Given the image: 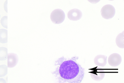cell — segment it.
<instances>
[{
	"label": "cell",
	"mask_w": 124,
	"mask_h": 83,
	"mask_svg": "<svg viewBox=\"0 0 124 83\" xmlns=\"http://www.w3.org/2000/svg\"><path fill=\"white\" fill-rule=\"evenodd\" d=\"M78 59L74 57L67 59L63 57L55 62L56 68L52 73L55 76L58 83H80L85 75V69L77 62Z\"/></svg>",
	"instance_id": "6da1fadb"
},
{
	"label": "cell",
	"mask_w": 124,
	"mask_h": 83,
	"mask_svg": "<svg viewBox=\"0 0 124 83\" xmlns=\"http://www.w3.org/2000/svg\"><path fill=\"white\" fill-rule=\"evenodd\" d=\"M51 19L52 22L55 24H59L62 23L65 18L64 12L59 9H56L51 13Z\"/></svg>",
	"instance_id": "7a4b0ae2"
},
{
	"label": "cell",
	"mask_w": 124,
	"mask_h": 83,
	"mask_svg": "<svg viewBox=\"0 0 124 83\" xmlns=\"http://www.w3.org/2000/svg\"><path fill=\"white\" fill-rule=\"evenodd\" d=\"M101 13V16L103 18L108 19L112 18L114 16L115 10L113 6L110 5H107L102 8Z\"/></svg>",
	"instance_id": "3957f363"
},
{
	"label": "cell",
	"mask_w": 124,
	"mask_h": 83,
	"mask_svg": "<svg viewBox=\"0 0 124 83\" xmlns=\"http://www.w3.org/2000/svg\"><path fill=\"white\" fill-rule=\"evenodd\" d=\"M92 78L94 80L100 81L105 77V73L104 70L101 68L97 67L92 70L90 73Z\"/></svg>",
	"instance_id": "277c9868"
},
{
	"label": "cell",
	"mask_w": 124,
	"mask_h": 83,
	"mask_svg": "<svg viewBox=\"0 0 124 83\" xmlns=\"http://www.w3.org/2000/svg\"><path fill=\"white\" fill-rule=\"evenodd\" d=\"M108 61L110 66L113 67H116L121 64L122 58L119 54L114 53L111 54L109 56Z\"/></svg>",
	"instance_id": "5b68a950"
},
{
	"label": "cell",
	"mask_w": 124,
	"mask_h": 83,
	"mask_svg": "<svg viewBox=\"0 0 124 83\" xmlns=\"http://www.w3.org/2000/svg\"><path fill=\"white\" fill-rule=\"evenodd\" d=\"M82 16V13L79 10L74 9L70 11L68 14V17L70 20L77 21L81 19Z\"/></svg>",
	"instance_id": "8992f818"
},
{
	"label": "cell",
	"mask_w": 124,
	"mask_h": 83,
	"mask_svg": "<svg viewBox=\"0 0 124 83\" xmlns=\"http://www.w3.org/2000/svg\"><path fill=\"white\" fill-rule=\"evenodd\" d=\"M8 67L12 68L15 67L19 61L18 55L14 53H10L8 55Z\"/></svg>",
	"instance_id": "52a82bcc"
},
{
	"label": "cell",
	"mask_w": 124,
	"mask_h": 83,
	"mask_svg": "<svg viewBox=\"0 0 124 83\" xmlns=\"http://www.w3.org/2000/svg\"><path fill=\"white\" fill-rule=\"evenodd\" d=\"M107 57L105 55H98L94 58V64L97 66L104 67L107 64Z\"/></svg>",
	"instance_id": "ba28073f"
},
{
	"label": "cell",
	"mask_w": 124,
	"mask_h": 83,
	"mask_svg": "<svg viewBox=\"0 0 124 83\" xmlns=\"http://www.w3.org/2000/svg\"><path fill=\"white\" fill-rule=\"evenodd\" d=\"M124 31L119 34L116 37V43L117 46L119 48H124Z\"/></svg>",
	"instance_id": "9c48e42d"
},
{
	"label": "cell",
	"mask_w": 124,
	"mask_h": 83,
	"mask_svg": "<svg viewBox=\"0 0 124 83\" xmlns=\"http://www.w3.org/2000/svg\"><path fill=\"white\" fill-rule=\"evenodd\" d=\"M8 30L4 29H0V42L5 43L8 42Z\"/></svg>",
	"instance_id": "30bf717a"
},
{
	"label": "cell",
	"mask_w": 124,
	"mask_h": 83,
	"mask_svg": "<svg viewBox=\"0 0 124 83\" xmlns=\"http://www.w3.org/2000/svg\"><path fill=\"white\" fill-rule=\"evenodd\" d=\"M8 49L6 47H0V60L3 61L6 60L8 56Z\"/></svg>",
	"instance_id": "8fae6325"
},
{
	"label": "cell",
	"mask_w": 124,
	"mask_h": 83,
	"mask_svg": "<svg viewBox=\"0 0 124 83\" xmlns=\"http://www.w3.org/2000/svg\"><path fill=\"white\" fill-rule=\"evenodd\" d=\"M8 73V66L5 65H0V77L6 76Z\"/></svg>",
	"instance_id": "7c38bea8"
},
{
	"label": "cell",
	"mask_w": 124,
	"mask_h": 83,
	"mask_svg": "<svg viewBox=\"0 0 124 83\" xmlns=\"http://www.w3.org/2000/svg\"><path fill=\"white\" fill-rule=\"evenodd\" d=\"M8 16H5L2 17L1 20V23L2 26L7 29L8 28Z\"/></svg>",
	"instance_id": "4fadbf2b"
},
{
	"label": "cell",
	"mask_w": 124,
	"mask_h": 83,
	"mask_svg": "<svg viewBox=\"0 0 124 83\" xmlns=\"http://www.w3.org/2000/svg\"><path fill=\"white\" fill-rule=\"evenodd\" d=\"M8 0H6L4 4V8L5 11L7 13L8 11Z\"/></svg>",
	"instance_id": "5bb4252c"
},
{
	"label": "cell",
	"mask_w": 124,
	"mask_h": 83,
	"mask_svg": "<svg viewBox=\"0 0 124 83\" xmlns=\"http://www.w3.org/2000/svg\"><path fill=\"white\" fill-rule=\"evenodd\" d=\"M0 83H7L6 80L2 78H0Z\"/></svg>",
	"instance_id": "9a60e30c"
},
{
	"label": "cell",
	"mask_w": 124,
	"mask_h": 83,
	"mask_svg": "<svg viewBox=\"0 0 124 83\" xmlns=\"http://www.w3.org/2000/svg\"><path fill=\"white\" fill-rule=\"evenodd\" d=\"M0 17H1V15H0Z\"/></svg>",
	"instance_id": "2e32d148"
}]
</instances>
